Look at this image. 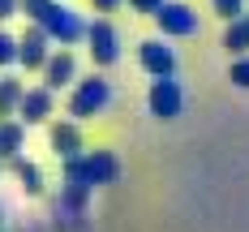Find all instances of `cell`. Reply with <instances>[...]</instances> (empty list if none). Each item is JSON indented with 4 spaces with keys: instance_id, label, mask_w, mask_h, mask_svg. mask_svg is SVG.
<instances>
[{
    "instance_id": "obj_1",
    "label": "cell",
    "mask_w": 249,
    "mask_h": 232,
    "mask_svg": "<svg viewBox=\"0 0 249 232\" xmlns=\"http://www.w3.org/2000/svg\"><path fill=\"white\" fill-rule=\"evenodd\" d=\"M112 103V86H107V77L90 73L86 82H77L73 99H69V116L73 121H86V116H99L103 107Z\"/></svg>"
},
{
    "instance_id": "obj_2",
    "label": "cell",
    "mask_w": 249,
    "mask_h": 232,
    "mask_svg": "<svg viewBox=\"0 0 249 232\" xmlns=\"http://www.w3.org/2000/svg\"><path fill=\"white\" fill-rule=\"evenodd\" d=\"M146 103H150V116H159V121H176L180 107H185V90H180L176 77H155V82H150Z\"/></svg>"
},
{
    "instance_id": "obj_3",
    "label": "cell",
    "mask_w": 249,
    "mask_h": 232,
    "mask_svg": "<svg viewBox=\"0 0 249 232\" xmlns=\"http://www.w3.org/2000/svg\"><path fill=\"white\" fill-rule=\"evenodd\" d=\"M155 22L163 35H198V18H194V9H185V4H163L159 13H155Z\"/></svg>"
},
{
    "instance_id": "obj_4",
    "label": "cell",
    "mask_w": 249,
    "mask_h": 232,
    "mask_svg": "<svg viewBox=\"0 0 249 232\" xmlns=\"http://www.w3.org/2000/svg\"><path fill=\"white\" fill-rule=\"evenodd\" d=\"M43 30H48V39L73 43L77 35H82V22L73 18V9H56V4H52V9H48V18H43Z\"/></svg>"
},
{
    "instance_id": "obj_5",
    "label": "cell",
    "mask_w": 249,
    "mask_h": 232,
    "mask_svg": "<svg viewBox=\"0 0 249 232\" xmlns=\"http://www.w3.org/2000/svg\"><path fill=\"white\" fill-rule=\"evenodd\" d=\"M142 69L155 73V77H172L176 52L168 48V43H159V39H150V43H142Z\"/></svg>"
},
{
    "instance_id": "obj_6",
    "label": "cell",
    "mask_w": 249,
    "mask_h": 232,
    "mask_svg": "<svg viewBox=\"0 0 249 232\" xmlns=\"http://www.w3.org/2000/svg\"><path fill=\"white\" fill-rule=\"evenodd\" d=\"M18 116H22V125H39V121H48V116H52V90H48V86L26 90V95H22V107H18Z\"/></svg>"
},
{
    "instance_id": "obj_7",
    "label": "cell",
    "mask_w": 249,
    "mask_h": 232,
    "mask_svg": "<svg viewBox=\"0 0 249 232\" xmlns=\"http://www.w3.org/2000/svg\"><path fill=\"white\" fill-rule=\"evenodd\" d=\"M90 56H95V65H112L121 48H116V30L107 22H95L90 26Z\"/></svg>"
},
{
    "instance_id": "obj_8",
    "label": "cell",
    "mask_w": 249,
    "mask_h": 232,
    "mask_svg": "<svg viewBox=\"0 0 249 232\" xmlns=\"http://www.w3.org/2000/svg\"><path fill=\"white\" fill-rule=\"evenodd\" d=\"M48 30H30L22 43H18V60H22L26 69H39V65H48Z\"/></svg>"
},
{
    "instance_id": "obj_9",
    "label": "cell",
    "mask_w": 249,
    "mask_h": 232,
    "mask_svg": "<svg viewBox=\"0 0 249 232\" xmlns=\"http://www.w3.org/2000/svg\"><path fill=\"white\" fill-rule=\"evenodd\" d=\"M52 151L65 155V159H77V155H82V138H77V125H73V121L52 125Z\"/></svg>"
},
{
    "instance_id": "obj_10",
    "label": "cell",
    "mask_w": 249,
    "mask_h": 232,
    "mask_svg": "<svg viewBox=\"0 0 249 232\" xmlns=\"http://www.w3.org/2000/svg\"><path fill=\"white\" fill-rule=\"evenodd\" d=\"M22 151V121H0V159H18Z\"/></svg>"
},
{
    "instance_id": "obj_11",
    "label": "cell",
    "mask_w": 249,
    "mask_h": 232,
    "mask_svg": "<svg viewBox=\"0 0 249 232\" xmlns=\"http://www.w3.org/2000/svg\"><path fill=\"white\" fill-rule=\"evenodd\" d=\"M65 82H73V56H69V52H60V56L48 60V90L65 86Z\"/></svg>"
},
{
    "instance_id": "obj_12",
    "label": "cell",
    "mask_w": 249,
    "mask_h": 232,
    "mask_svg": "<svg viewBox=\"0 0 249 232\" xmlns=\"http://www.w3.org/2000/svg\"><path fill=\"white\" fill-rule=\"evenodd\" d=\"M22 95H26V86L18 77H0V121H4L13 107H22Z\"/></svg>"
},
{
    "instance_id": "obj_13",
    "label": "cell",
    "mask_w": 249,
    "mask_h": 232,
    "mask_svg": "<svg viewBox=\"0 0 249 232\" xmlns=\"http://www.w3.org/2000/svg\"><path fill=\"white\" fill-rule=\"evenodd\" d=\"M9 163H13V177L22 180L26 194H39V189H43V177H39V168H35V163H26L22 155H18V159H9Z\"/></svg>"
},
{
    "instance_id": "obj_14",
    "label": "cell",
    "mask_w": 249,
    "mask_h": 232,
    "mask_svg": "<svg viewBox=\"0 0 249 232\" xmlns=\"http://www.w3.org/2000/svg\"><path fill=\"white\" fill-rule=\"evenodd\" d=\"M224 48H228V52H236V56H241V52L249 48V22H245V18L228 26V35H224Z\"/></svg>"
},
{
    "instance_id": "obj_15",
    "label": "cell",
    "mask_w": 249,
    "mask_h": 232,
    "mask_svg": "<svg viewBox=\"0 0 249 232\" xmlns=\"http://www.w3.org/2000/svg\"><path fill=\"white\" fill-rule=\"evenodd\" d=\"M228 77H232V82H236L241 90H249V56H241V60H236V65L228 69Z\"/></svg>"
},
{
    "instance_id": "obj_16",
    "label": "cell",
    "mask_w": 249,
    "mask_h": 232,
    "mask_svg": "<svg viewBox=\"0 0 249 232\" xmlns=\"http://www.w3.org/2000/svg\"><path fill=\"white\" fill-rule=\"evenodd\" d=\"M215 13L228 18V22H241L245 13H241V0H215Z\"/></svg>"
},
{
    "instance_id": "obj_17",
    "label": "cell",
    "mask_w": 249,
    "mask_h": 232,
    "mask_svg": "<svg viewBox=\"0 0 249 232\" xmlns=\"http://www.w3.org/2000/svg\"><path fill=\"white\" fill-rule=\"evenodd\" d=\"M13 60H18V43L0 30V65H13Z\"/></svg>"
},
{
    "instance_id": "obj_18",
    "label": "cell",
    "mask_w": 249,
    "mask_h": 232,
    "mask_svg": "<svg viewBox=\"0 0 249 232\" xmlns=\"http://www.w3.org/2000/svg\"><path fill=\"white\" fill-rule=\"evenodd\" d=\"M22 9L30 13V18H39V22H43V18H48V9H52V0H22Z\"/></svg>"
},
{
    "instance_id": "obj_19",
    "label": "cell",
    "mask_w": 249,
    "mask_h": 232,
    "mask_svg": "<svg viewBox=\"0 0 249 232\" xmlns=\"http://www.w3.org/2000/svg\"><path fill=\"white\" fill-rule=\"evenodd\" d=\"M129 4H133V9H142V13H159L168 0H129Z\"/></svg>"
},
{
    "instance_id": "obj_20",
    "label": "cell",
    "mask_w": 249,
    "mask_h": 232,
    "mask_svg": "<svg viewBox=\"0 0 249 232\" xmlns=\"http://www.w3.org/2000/svg\"><path fill=\"white\" fill-rule=\"evenodd\" d=\"M0 18H13V0H0Z\"/></svg>"
},
{
    "instance_id": "obj_21",
    "label": "cell",
    "mask_w": 249,
    "mask_h": 232,
    "mask_svg": "<svg viewBox=\"0 0 249 232\" xmlns=\"http://www.w3.org/2000/svg\"><path fill=\"white\" fill-rule=\"evenodd\" d=\"M112 4H116V0H95V9H112Z\"/></svg>"
},
{
    "instance_id": "obj_22",
    "label": "cell",
    "mask_w": 249,
    "mask_h": 232,
    "mask_svg": "<svg viewBox=\"0 0 249 232\" xmlns=\"http://www.w3.org/2000/svg\"><path fill=\"white\" fill-rule=\"evenodd\" d=\"M245 22H249V18H245Z\"/></svg>"
}]
</instances>
